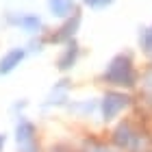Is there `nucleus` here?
I'll return each instance as SVG.
<instances>
[{"label": "nucleus", "mask_w": 152, "mask_h": 152, "mask_svg": "<svg viewBox=\"0 0 152 152\" xmlns=\"http://www.w3.org/2000/svg\"><path fill=\"white\" fill-rule=\"evenodd\" d=\"M50 4H52L54 9L59 11V15H63V13H65V9L70 7V0H50Z\"/></svg>", "instance_id": "f257e3e1"}]
</instances>
